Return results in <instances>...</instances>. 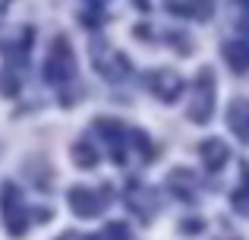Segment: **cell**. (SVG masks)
<instances>
[{
    "mask_svg": "<svg viewBox=\"0 0 249 240\" xmlns=\"http://www.w3.org/2000/svg\"><path fill=\"white\" fill-rule=\"evenodd\" d=\"M227 123H231V129L237 133L240 142H249V101L246 98H237L227 108Z\"/></svg>",
    "mask_w": 249,
    "mask_h": 240,
    "instance_id": "277c9868",
    "label": "cell"
},
{
    "mask_svg": "<svg viewBox=\"0 0 249 240\" xmlns=\"http://www.w3.org/2000/svg\"><path fill=\"white\" fill-rule=\"evenodd\" d=\"M44 76H48V82H54V86H63V82H70L76 76V54H73V48H70V41L63 35H57L54 44H51V57H48V63H44Z\"/></svg>",
    "mask_w": 249,
    "mask_h": 240,
    "instance_id": "6da1fadb",
    "label": "cell"
},
{
    "mask_svg": "<svg viewBox=\"0 0 249 240\" xmlns=\"http://www.w3.org/2000/svg\"><path fill=\"white\" fill-rule=\"evenodd\" d=\"M73 161L82 167V171H91V167L98 165V152L89 146V142H79V146L73 148Z\"/></svg>",
    "mask_w": 249,
    "mask_h": 240,
    "instance_id": "ba28073f",
    "label": "cell"
},
{
    "mask_svg": "<svg viewBox=\"0 0 249 240\" xmlns=\"http://www.w3.org/2000/svg\"><path fill=\"white\" fill-rule=\"evenodd\" d=\"M199 152H202V161H205L208 171H221V167L231 161V152H227L224 139H205L199 146Z\"/></svg>",
    "mask_w": 249,
    "mask_h": 240,
    "instance_id": "5b68a950",
    "label": "cell"
},
{
    "mask_svg": "<svg viewBox=\"0 0 249 240\" xmlns=\"http://www.w3.org/2000/svg\"><path fill=\"white\" fill-rule=\"evenodd\" d=\"M104 234H107L110 240H133V237H129V228H126L123 222H110Z\"/></svg>",
    "mask_w": 249,
    "mask_h": 240,
    "instance_id": "9c48e42d",
    "label": "cell"
},
{
    "mask_svg": "<svg viewBox=\"0 0 249 240\" xmlns=\"http://www.w3.org/2000/svg\"><path fill=\"white\" fill-rule=\"evenodd\" d=\"M6 203H3V218H6V228H10L13 237H22L25 234V209H22V199H19V190L16 186H6L3 190Z\"/></svg>",
    "mask_w": 249,
    "mask_h": 240,
    "instance_id": "7a4b0ae2",
    "label": "cell"
},
{
    "mask_svg": "<svg viewBox=\"0 0 249 240\" xmlns=\"http://www.w3.org/2000/svg\"><path fill=\"white\" fill-rule=\"evenodd\" d=\"M82 240H104V237H95V234H89V237H82Z\"/></svg>",
    "mask_w": 249,
    "mask_h": 240,
    "instance_id": "30bf717a",
    "label": "cell"
},
{
    "mask_svg": "<svg viewBox=\"0 0 249 240\" xmlns=\"http://www.w3.org/2000/svg\"><path fill=\"white\" fill-rule=\"evenodd\" d=\"M70 209L79 218H98L101 215V199H98V193H91L89 186H73V190H70Z\"/></svg>",
    "mask_w": 249,
    "mask_h": 240,
    "instance_id": "3957f363",
    "label": "cell"
},
{
    "mask_svg": "<svg viewBox=\"0 0 249 240\" xmlns=\"http://www.w3.org/2000/svg\"><path fill=\"white\" fill-rule=\"evenodd\" d=\"M224 60L233 73H249V44L246 41H231L224 44Z\"/></svg>",
    "mask_w": 249,
    "mask_h": 240,
    "instance_id": "52a82bcc",
    "label": "cell"
},
{
    "mask_svg": "<svg viewBox=\"0 0 249 240\" xmlns=\"http://www.w3.org/2000/svg\"><path fill=\"white\" fill-rule=\"evenodd\" d=\"M152 79H155V76H152ZM152 89H155V95H158L161 101H174L177 95L183 92V82H180V76H174L170 70H161L158 79L152 82Z\"/></svg>",
    "mask_w": 249,
    "mask_h": 240,
    "instance_id": "8992f818",
    "label": "cell"
}]
</instances>
